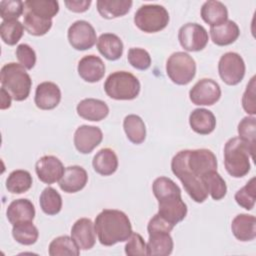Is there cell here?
<instances>
[{"label": "cell", "instance_id": "1", "mask_svg": "<svg viewBox=\"0 0 256 256\" xmlns=\"http://www.w3.org/2000/svg\"><path fill=\"white\" fill-rule=\"evenodd\" d=\"M94 226L98 240L104 246L127 241L133 232L128 216L117 209L102 210L96 216Z\"/></svg>", "mask_w": 256, "mask_h": 256}, {"label": "cell", "instance_id": "2", "mask_svg": "<svg viewBox=\"0 0 256 256\" xmlns=\"http://www.w3.org/2000/svg\"><path fill=\"white\" fill-rule=\"evenodd\" d=\"M0 81L4 88L15 101L26 100L30 94L32 80L21 64L10 62L1 68Z\"/></svg>", "mask_w": 256, "mask_h": 256}, {"label": "cell", "instance_id": "3", "mask_svg": "<svg viewBox=\"0 0 256 256\" xmlns=\"http://www.w3.org/2000/svg\"><path fill=\"white\" fill-rule=\"evenodd\" d=\"M186 151L181 150L174 155L171 160V170L173 174L181 181L187 194L197 203H203L207 197L208 192L201 178L196 177L186 165Z\"/></svg>", "mask_w": 256, "mask_h": 256}, {"label": "cell", "instance_id": "4", "mask_svg": "<svg viewBox=\"0 0 256 256\" xmlns=\"http://www.w3.org/2000/svg\"><path fill=\"white\" fill-rule=\"evenodd\" d=\"M251 154L248 146L239 138H230L224 146V165L227 173L234 178H241L250 171Z\"/></svg>", "mask_w": 256, "mask_h": 256}, {"label": "cell", "instance_id": "5", "mask_svg": "<svg viewBox=\"0 0 256 256\" xmlns=\"http://www.w3.org/2000/svg\"><path fill=\"white\" fill-rule=\"evenodd\" d=\"M139 80L127 71L112 72L104 82V91L115 100H133L140 93Z\"/></svg>", "mask_w": 256, "mask_h": 256}, {"label": "cell", "instance_id": "6", "mask_svg": "<svg viewBox=\"0 0 256 256\" xmlns=\"http://www.w3.org/2000/svg\"><path fill=\"white\" fill-rule=\"evenodd\" d=\"M169 19L167 9L158 4H144L134 14L135 25L145 33H156L163 30L168 25Z\"/></svg>", "mask_w": 256, "mask_h": 256}, {"label": "cell", "instance_id": "7", "mask_svg": "<svg viewBox=\"0 0 256 256\" xmlns=\"http://www.w3.org/2000/svg\"><path fill=\"white\" fill-rule=\"evenodd\" d=\"M166 73L173 83L187 85L196 74L195 60L186 52H174L167 59Z\"/></svg>", "mask_w": 256, "mask_h": 256}, {"label": "cell", "instance_id": "8", "mask_svg": "<svg viewBox=\"0 0 256 256\" xmlns=\"http://www.w3.org/2000/svg\"><path fill=\"white\" fill-rule=\"evenodd\" d=\"M245 62L236 52H226L219 59V76L227 85L234 86L239 84L245 76Z\"/></svg>", "mask_w": 256, "mask_h": 256}, {"label": "cell", "instance_id": "9", "mask_svg": "<svg viewBox=\"0 0 256 256\" xmlns=\"http://www.w3.org/2000/svg\"><path fill=\"white\" fill-rule=\"evenodd\" d=\"M178 40L186 51H201L208 43V32L198 23H186L178 31Z\"/></svg>", "mask_w": 256, "mask_h": 256}, {"label": "cell", "instance_id": "10", "mask_svg": "<svg viewBox=\"0 0 256 256\" xmlns=\"http://www.w3.org/2000/svg\"><path fill=\"white\" fill-rule=\"evenodd\" d=\"M67 37L69 44L79 51L92 48L97 40L94 27L85 20H77L72 23L68 28Z\"/></svg>", "mask_w": 256, "mask_h": 256}, {"label": "cell", "instance_id": "11", "mask_svg": "<svg viewBox=\"0 0 256 256\" xmlns=\"http://www.w3.org/2000/svg\"><path fill=\"white\" fill-rule=\"evenodd\" d=\"M221 97L219 84L210 78H203L197 81L189 91L191 102L199 106H211L218 102Z\"/></svg>", "mask_w": 256, "mask_h": 256}, {"label": "cell", "instance_id": "12", "mask_svg": "<svg viewBox=\"0 0 256 256\" xmlns=\"http://www.w3.org/2000/svg\"><path fill=\"white\" fill-rule=\"evenodd\" d=\"M186 165L196 177L202 179V176L207 172L217 170V158L209 149H187Z\"/></svg>", "mask_w": 256, "mask_h": 256}, {"label": "cell", "instance_id": "13", "mask_svg": "<svg viewBox=\"0 0 256 256\" xmlns=\"http://www.w3.org/2000/svg\"><path fill=\"white\" fill-rule=\"evenodd\" d=\"M158 201V214L167 222L175 226L187 215V205L182 200L181 195L170 196Z\"/></svg>", "mask_w": 256, "mask_h": 256}, {"label": "cell", "instance_id": "14", "mask_svg": "<svg viewBox=\"0 0 256 256\" xmlns=\"http://www.w3.org/2000/svg\"><path fill=\"white\" fill-rule=\"evenodd\" d=\"M102 130L97 126L81 125L74 133V145L82 154L91 153L102 141Z\"/></svg>", "mask_w": 256, "mask_h": 256}, {"label": "cell", "instance_id": "15", "mask_svg": "<svg viewBox=\"0 0 256 256\" xmlns=\"http://www.w3.org/2000/svg\"><path fill=\"white\" fill-rule=\"evenodd\" d=\"M35 171L41 182L53 184L61 179L65 168L63 163L56 156L45 155L36 162Z\"/></svg>", "mask_w": 256, "mask_h": 256}, {"label": "cell", "instance_id": "16", "mask_svg": "<svg viewBox=\"0 0 256 256\" xmlns=\"http://www.w3.org/2000/svg\"><path fill=\"white\" fill-rule=\"evenodd\" d=\"M61 101V90L59 86L50 81H45L37 85L34 102L41 110H51L58 106Z\"/></svg>", "mask_w": 256, "mask_h": 256}, {"label": "cell", "instance_id": "17", "mask_svg": "<svg viewBox=\"0 0 256 256\" xmlns=\"http://www.w3.org/2000/svg\"><path fill=\"white\" fill-rule=\"evenodd\" d=\"M71 237L79 249L89 250L93 248L96 242V231L91 219H78L71 228Z\"/></svg>", "mask_w": 256, "mask_h": 256}, {"label": "cell", "instance_id": "18", "mask_svg": "<svg viewBox=\"0 0 256 256\" xmlns=\"http://www.w3.org/2000/svg\"><path fill=\"white\" fill-rule=\"evenodd\" d=\"M105 70V64L102 59L93 54L82 57L77 66L79 76L89 83L100 81L104 77Z\"/></svg>", "mask_w": 256, "mask_h": 256}, {"label": "cell", "instance_id": "19", "mask_svg": "<svg viewBox=\"0 0 256 256\" xmlns=\"http://www.w3.org/2000/svg\"><path fill=\"white\" fill-rule=\"evenodd\" d=\"M88 181L86 170L78 165L65 168L64 174L59 180V187L66 193H76L82 190Z\"/></svg>", "mask_w": 256, "mask_h": 256}, {"label": "cell", "instance_id": "20", "mask_svg": "<svg viewBox=\"0 0 256 256\" xmlns=\"http://www.w3.org/2000/svg\"><path fill=\"white\" fill-rule=\"evenodd\" d=\"M78 115L88 121H101L109 114L108 105L95 98H86L81 100L76 107Z\"/></svg>", "mask_w": 256, "mask_h": 256}, {"label": "cell", "instance_id": "21", "mask_svg": "<svg viewBox=\"0 0 256 256\" xmlns=\"http://www.w3.org/2000/svg\"><path fill=\"white\" fill-rule=\"evenodd\" d=\"M6 216L12 225L21 222L33 221L35 217V207L29 199H16L8 205Z\"/></svg>", "mask_w": 256, "mask_h": 256}, {"label": "cell", "instance_id": "22", "mask_svg": "<svg viewBox=\"0 0 256 256\" xmlns=\"http://www.w3.org/2000/svg\"><path fill=\"white\" fill-rule=\"evenodd\" d=\"M231 230L236 239L242 242L252 241L256 237V218L253 215L241 213L235 216Z\"/></svg>", "mask_w": 256, "mask_h": 256}, {"label": "cell", "instance_id": "23", "mask_svg": "<svg viewBox=\"0 0 256 256\" xmlns=\"http://www.w3.org/2000/svg\"><path fill=\"white\" fill-rule=\"evenodd\" d=\"M147 247V255L149 256H168L172 253L174 242L170 232L154 231L150 232Z\"/></svg>", "mask_w": 256, "mask_h": 256}, {"label": "cell", "instance_id": "24", "mask_svg": "<svg viewBox=\"0 0 256 256\" xmlns=\"http://www.w3.org/2000/svg\"><path fill=\"white\" fill-rule=\"evenodd\" d=\"M191 129L200 134L208 135L216 128V118L212 111L205 108H196L189 115Z\"/></svg>", "mask_w": 256, "mask_h": 256}, {"label": "cell", "instance_id": "25", "mask_svg": "<svg viewBox=\"0 0 256 256\" xmlns=\"http://www.w3.org/2000/svg\"><path fill=\"white\" fill-rule=\"evenodd\" d=\"M239 35L240 29L232 20H227L218 26L210 27L211 40L218 46H227L234 43Z\"/></svg>", "mask_w": 256, "mask_h": 256}, {"label": "cell", "instance_id": "26", "mask_svg": "<svg viewBox=\"0 0 256 256\" xmlns=\"http://www.w3.org/2000/svg\"><path fill=\"white\" fill-rule=\"evenodd\" d=\"M123 42L113 33H103L97 39V49L107 60H118L123 54Z\"/></svg>", "mask_w": 256, "mask_h": 256}, {"label": "cell", "instance_id": "27", "mask_svg": "<svg viewBox=\"0 0 256 256\" xmlns=\"http://www.w3.org/2000/svg\"><path fill=\"white\" fill-rule=\"evenodd\" d=\"M92 166L95 172L102 176L112 175L118 168V157L114 150L102 148L93 157Z\"/></svg>", "mask_w": 256, "mask_h": 256}, {"label": "cell", "instance_id": "28", "mask_svg": "<svg viewBox=\"0 0 256 256\" xmlns=\"http://www.w3.org/2000/svg\"><path fill=\"white\" fill-rule=\"evenodd\" d=\"M201 18L210 27L218 26L228 20V10L226 6L217 0H209L204 2L200 11Z\"/></svg>", "mask_w": 256, "mask_h": 256}, {"label": "cell", "instance_id": "29", "mask_svg": "<svg viewBox=\"0 0 256 256\" xmlns=\"http://www.w3.org/2000/svg\"><path fill=\"white\" fill-rule=\"evenodd\" d=\"M133 2L131 0H98L96 2L99 14L105 19H114L127 14Z\"/></svg>", "mask_w": 256, "mask_h": 256}, {"label": "cell", "instance_id": "30", "mask_svg": "<svg viewBox=\"0 0 256 256\" xmlns=\"http://www.w3.org/2000/svg\"><path fill=\"white\" fill-rule=\"evenodd\" d=\"M123 128L129 141L141 144L146 138V126L142 118L135 114L127 115L123 120Z\"/></svg>", "mask_w": 256, "mask_h": 256}, {"label": "cell", "instance_id": "31", "mask_svg": "<svg viewBox=\"0 0 256 256\" xmlns=\"http://www.w3.org/2000/svg\"><path fill=\"white\" fill-rule=\"evenodd\" d=\"M33 183L31 174L27 170H14L6 179V189L12 194H22L28 191Z\"/></svg>", "mask_w": 256, "mask_h": 256}, {"label": "cell", "instance_id": "32", "mask_svg": "<svg viewBox=\"0 0 256 256\" xmlns=\"http://www.w3.org/2000/svg\"><path fill=\"white\" fill-rule=\"evenodd\" d=\"M23 26L24 29L33 36H43L52 27V20L45 19L38 15L33 14L27 10L23 13Z\"/></svg>", "mask_w": 256, "mask_h": 256}, {"label": "cell", "instance_id": "33", "mask_svg": "<svg viewBox=\"0 0 256 256\" xmlns=\"http://www.w3.org/2000/svg\"><path fill=\"white\" fill-rule=\"evenodd\" d=\"M24 10L52 20L59 12V3L55 0H27L24 2Z\"/></svg>", "mask_w": 256, "mask_h": 256}, {"label": "cell", "instance_id": "34", "mask_svg": "<svg viewBox=\"0 0 256 256\" xmlns=\"http://www.w3.org/2000/svg\"><path fill=\"white\" fill-rule=\"evenodd\" d=\"M239 138L248 146L252 159L256 150V118L253 116L244 117L238 124Z\"/></svg>", "mask_w": 256, "mask_h": 256}, {"label": "cell", "instance_id": "35", "mask_svg": "<svg viewBox=\"0 0 256 256\" xmlns=\"http://www.w3.org/2000/svg\"><path fill=\"white\" fill-rule=\"evenodd\" d=\"M202 181L208 194H210L213 200L218 201L225 197L227 193V186L217 170H212L204 174L202 176Z\"/></svg>", "mask_w": 256, "mask_h": 256}, {"label": "cell", "instance_id": "36", "mask_svg": "<svg viewBox=\"0 0 256 256\" xmlns=\"http://www.w3.org/2000/svg\"><path fill=\"white\" fill-rule=\"evenodd\" d=\"M80 249L72 239L67 235L54 238L49 244L50 256H78Z\"/></svg>", "mask_w": 256, "mask_h": 256}, {"label": "cell", "instance_id": "37", "mask_svg": "<svg viewBox=\"0 0 256 256\" xmlns=\"http://www.w3.org/2000/svg\"><path fill=\"white\" fill-rule=\"evenodd\" d=\"M39 204L45 214L56 215L62 209V197L56 189L46 187L40 194Z\"/></svg>", "mask_w": 256, "mask_h": 256}, {"label": "cell", "instance_id": "38", "mask_svg": "<svg viewBox=\"0 0 256 256\" xmlns=\"http://www.w3.org/2000/svg\"><path fill=\"white\" fill-rule=\"evenodd\" d=\"M12 236L22 245H32L38 240L39 231L32 221L21 222L13 225Z\"/></svg>", "mask_w": 256, "mask_h": 256}, {"label": "cell", "instance_id": "39", "mask_svg": "<svg viewBox=\"0 0 256 256\" xmlns=\"http://www.w3.org/2000/svg\"><path fill=\"white\" fill-rule=\"evenodd\" d=\"M24 33V26L18 20L2 21L0 25V35L3 42L13 46L21 39Z\"/></svg>", "mask_w": 256, "mask_h": 256}, {"label": "cell", "instance_id": "40", "mask_svg": "<svg viewBox=\"0 0 256 256\" xmlns=\"http://www.w3.org/2000/svg\"><path fill=\"white\" fill-rule=\"evenodd\" d=\"M152 191L157 200L169 196L181 195V189L179 186L172 179L164 176L158 177L154 180L152 184Z\"/></svg>", "mask_w": 256, "mask_h": 256}, {"label": "cell", "instance_id": "41", "mask_svg": "<svg viewBox=\"0 0 256 256\" xmlns=\"http://www.w3.org/2000/svg\"><path fill=\"white\" fill-rule=\"evenodd\" d=\"M255 177H252L241 189L235 193L236 203L246 210H252L256 200Z\"/></svg>", "mask_w": 256, "mask_h": 256}, {"label": "cell", "instance_id": "42", "mask_svg": "<svg viewBox=\"0 0 256 256\" xmlns=\"http://www.w3.org/2000/svg\"><path fill=\"white\" fill-rule=\"evenodd\" d=\"M24 13V2L21 0H2L0 2V16L3 21L18 20Z\"/></svg>", "mask_w": 256, "mask_h": 256}, {"label": "cell", "instance_id": "43", "mask_svg": "<svg viewBox=\"0 0 256 256\" xmlns=\"http://www.w3.org/2000/svg\"><path fill=\"white\" fill-rule=\"evenodd\" d=\"M128 62L137 70H147L151 65V56L143 48H130L127 54Z\"/></svg>", "mask_w": 256, "mask_h": 256}, {"label": "cell", "instance_id": "44", "mask_svg": "<svg viewBox=\"0 0 256 256\" xmlns=\"http://www.w3.org/2000/svg\"><path fill=\"white\" fill-rule=\"evenodd\" d=\"M125 254L128 256L147 255L146 243L139 233L132 232L125 244Z\"/></svg>", "mask_w": 256, "mask_h": 256}, {"label": "cell", "instance_id": "45", "mask_svg": "<svg viewBox=\"0 0 256 256\" xmlns=\"http://www.w3.org/2000/svg\"><path fill=\"white\" fill-rule=\"evenodd\" d=\"M16 57L19 63L27 70H31L36 63V53L28 44H19L16 48Z\"/></svg>", "mask_w": 256, "mask_h": 256}, {"label": "cell", "instance_id": "46", "mask_svg": "<svg viewBox=\"0 0 256 256\" xmlns=\"http://www.w3.org/2000/svg\"><path fill=\"white\" fill-rule=\"evenodd\" d=\"M255 76H253L246 86V89L242 96V107L244 111L249 115L256 114V100H255Z\"/></svg>", "mask_w": 256, "mask_h": 256}, {"label": "cell", "instance_id": "47", "mask_svg": "<svg viewBox=\"0 0 256 256\" xmlns=\"http://www.w3.org/2000/svg\"><path fill=\"white\" fill-rule=\"evenodd\" d=\"M64 4L68 10L76 13H82L89 9L91 5V0H66Z\"/></svg>", "mask_w": 256, "mask_h": 256}, {"label": "cell", "instance_id": "48", "mask_svg": "<svg viewBox=\"0 0 256 256\" xmlns=\"http://www.w3.org/2000/svg\"><path fill=\"white\" fill-rule=\"evenodd\" d=\"M0 94H1V105H0L1 110L9 108L11 106V99H12L11 95L2 87L0 89Z\"/></svg>", "mask_w": 256, "mask_h": 256}]
</instances>
